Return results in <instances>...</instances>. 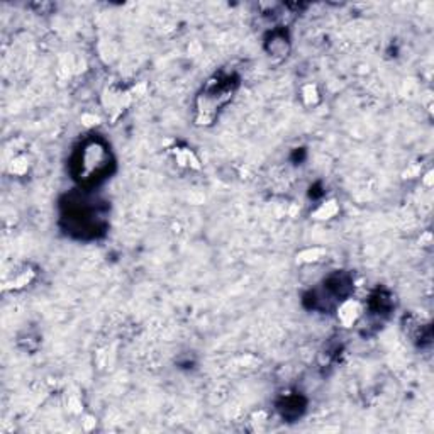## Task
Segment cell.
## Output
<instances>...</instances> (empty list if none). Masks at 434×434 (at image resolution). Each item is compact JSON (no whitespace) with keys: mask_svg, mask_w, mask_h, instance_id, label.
I'll return each instance as SVG.
<instances>
[{"mask_svg":"<svg viewBox=\"0 0 434 434\" xmlns=\"http://www.w3.org/2000/svg\"><path fill=\"white\" fill-rule=\"evenodd\" d=\"M107 155L106 148H102L97 141L88 143L83 146V151H80L79 157V175L80 178H97L100 173L107 170Z\"/></svg>","mask_w":434,"mask_h":434,"instance_id":"obj_1","label":"cell"},{"mask_svg":"<svg viewBox=\"0 0 434 434\" xmlns=\"http://www.w3.org/2000/svg\"><path fill=\"white\" fill-rule=\"evenodd\" d=\"M359 316V307L356 302H344L339 309V319L343 321V324L350 326L356 321V317Z\"/></svg>","mask_w":434,"mask_h":434,"instance_id":"obj_2","label":"cell"}]
</instances>
